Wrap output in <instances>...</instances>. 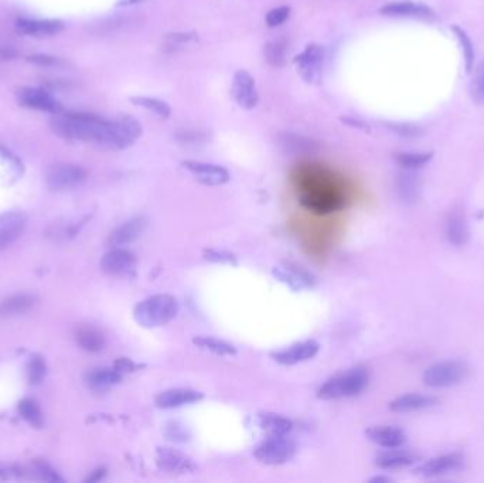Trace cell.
Instances as JSON below:
<instances>
[{"mask_svg":"<svg viewBox=\"0 0 484 483\" xmlns=\"http://www.w3.org/2000/svg\"><path fill=\"white\" fill-rule=\"evenodd\" d=\"M388 128L403 138H418L422 135V130L415 125L408 123H388Z\"/></svg>","mask_w":484,"mask_h":483,"instance_id":"40","label":"cell"},{"mask_svg":"<svg viewBox=\"0 0 484 483\" xmlns=\"http://www.w3.org/2000/svg\"><path fill=\"white\" fill-rule=\"evenodd\" d=\"M272 272L279 282L285 284L295 292L311 288L313 285L312 275L296 265L286 264L285 267H275Z\"/></svg>","mask_w":484,"mask_h":483,"instance_id":"17","label":"cell"},{"mask_svg":"<svg viewBox=\"0 0 484 483\" xmlns=\"http://www.w3.org/2000/svg\"><path fill=\"white\" fill-rule=\"evenodd\" d=\"M414 462H415V456L402 451L384 452L378 455L375 460V465L381 469H399V468L410 466Z\"/></svg>","mask_w":484,"mask_h":483,"instance_id":"26","label":"cell"},{"mask_svg":"<svg viewBox=\"0 0 484 483\" xmlns=\"http://www.w3.org/2000/svg\"><path fill=\"white\" fill-rule=\"evenodd\" d=\"M382 16L388 17H418V19H428L433 16L430 8L411 2V0H402V2H391L379 9Z\"/></svg>","mask_w":484,"mask_h":483,"instance_id":"18","label":"cell"},{"mask_svg":"<svg viewBox=\"0 0 484 483\" xmlns=\"http://www.w3.org/2000/svg\"><path fill=\"white\" fill-rule=\"evenodd\" d=\"M296 453V444L286 435H269L253 451V455L261 464L284 465L289 462Z\"/></svg>","mask_w":484,"mask_h":483,"instance_id":"4","label":"cell"},{"mask_svg":"<svg viewBox=\"0 0 484 483\" xmlns=\"http://www.w3.org/2000/svg\"><path fill=\"white\" fill-rule=\"evenodd\" d=\"M131 103L135 107L143 108L147 112H150L153 116L159 121H166L170 118L171 115V108L165 101L159 99V98H153V96H131Z\"/></svg>","mask_w":484,"mask_h":483,"instance_id":"24","label":"cell"},{"mask_svg":"<svg viewBox=\"0 0 484 483\" xmlns=\"http://www.w3.org/2000/svg\"><path fill=\"white\" fill-rule=\"evenodd\" d=\"M204 258L217 263V264H229V265H237V257L234 254L222 251V249H204Z\"/></svg>","mask_w":484,"mask_h":483,"instance_id":"38","label":"cell"},{"mask_svg":"<svg viewBox=\"0 0 484 483\" xmlns=\"http://www.w3.org/2000/svg\"><path fill=\"white\" fill-rule=\"evenodd\" d=\"M104 475H105V469H96V471L92 473V476H90V477L87 479V482H96V480H99Z\"/></svg>","mask_w":484,"mask_h":483,"instance_id":"47","label":"cell"},{"mask_svg":"<svg viewBox=\"0 0 484 483\" xmlns=\"http://www.w3.org/2000/svg\"><path fill=\"white\" fill-rule=\"evenodd\" d=\"M182 167L186 169L197 182L206 186H222L229 182V172L214 163H204L197 161H183Z\"/></svg>","mask_w":484,"mask_h":483,"instance_id":"10","label":"cell"},{"mask_svg":"<svg viewBox=\"0 0 484 483\" xmlns=\"http://www.w3.org/2000/svg\"><path fill=\"white\" fill-rule=\"evenodd\" d=\"M231 95L240 108L252 111L260 103V94L252 75L246 70H238L234 74Z\"/></svg>","mask_w":484,"mask_h":483,"instance_id":"9","label":"cell"},{"mask_svg":"<svg viewBox=\"0 0 484 483\" xmlns=\"http://www.w3.org/2000/svg\"><path fill=\"white\" fill-rule=\"evenodd\" d=\"M296 72L309 85H319L324 70V50L319 44H308L295 59Z\"/></svg>","mask_w":484,"mask_h":483,"instance_id":"5","label":"cell"},{"mask_svg":"<svg viewBox=\"0 0 484 483\" xmlns=\"http://www.w3.org/2000/svg\"><path fill=\"white\" fill-rule=\"evenodd\" d=\"M28 217L21 212L0 214V251L10 247L24 232Z\"/></svg>","mask_w":484,"mask_h":483,"instance_id":"13","label":"cell"},{"mask_svg":"<svg viewBox=\"0 0 484 483\" xmlns=\"http://www.w3.org/2000/svg\"><path fill=\"white\" fill-rule=\"evenodd\" d=\"M146 225H147V221L143 217H134L131 220H127L119 227H116L109 234L108 244L112 248L132 244L143 234V232L146 230Z\"/></svg>","mask_w":484,"mask_h":483,"instance_id":"15","label":"cell"},{"mask_svg":"<svg viewBox=\"0 0 484 483\" xmlns=\"http://www.w3.org/2000/svg\"><path fill=\"white\" fill-rule=\"evenodd\" d=\"M291 12H292V9L289 6H279V8L269 10L266 14V19H265L268 28H277V26H280V24H284L289 19Z\"/></svg>","mask_w":484,"mask_h":483,"instance_id":"39","label":"cell"},{"mask_svg":"<svg viewBox=\"0 0 484 483\" xmlns=\"http://www.w3.org/2000/svg\"><path fill=\"white\" fill-rule=\"evenodd\" d=\"M0 475H2V471H0Z\"/></svg>","mask_w":484,"mask_h":483,"instance_id":"50","label":"cell"},{"mask_svg":"<svg viewBox=\"0 0 484 483\" xmlns=\"http://www.w3.org/2000/svg\"><path fill=\"white\" fill-rule=\"evenodd\" d=\"M279 142L284 149L293 152V154H306V152H313L317 149V143L315 141L293 134H280Z\"/></svg>","mask_w":484,"mask_h":483,"instance_id":"30","label":"cell"},{"mask_svg":"<svg viewBox=\"0 0 484 483\" xmlns=\"http://www.w3.org/2000/svg\"><path fill=\"white\" fill-rule=\"evenodd\" d=\"M370 381L368 370L364 367H354L346 373H340L328 378L319 389L317 397L320 400H339L361 394Z\"/></svg>","mask_w":484,"mask_h":483,"instance_id":"3","label":"cell"},{"mask_svg":"<svg viewBox=\"0 0 484 483\" xmlns=\"http://www.w3.org/2000/svg\"><path fill=\"white\" fill-rule=\"evenodd\" d=\"M76 342L78 345L91 353L101 351L105 347V338L102 335L98 329L94 327H81L75 335Z\"/></svg>","mask_w":484,"mask_h":483,"instance_id":"29","label":"cell"},{"mask_svg":"<svg viewBox=\"0 0 484 483\" xmlns=\"http://www.w3.org/2000/svg\"><path fill=\"white\" fill-rule=\"evenodd\" d=\"M193 343L204 350L213 353L215 356H235L237 354V349L229 345L228 342H224L221 339L217 338H210V336H197L193 339Z\"/></svg>","mask_w":484,"mask_h":483,"instance_id":"28","label":"cell"},{"mask_svg":"<svg viewBox=\"0 0 484 483\" xmlns=\"http://www.w3.org/2000/svg\"><path fill=\"white\" fill-rule=\"evenodd\" d=\"M20 104L39 111H45L51 114L61 112V105L51 96L47 91L40 88H23L19 92Z\"/></svg>","mask_w":484,"mask_h":483,"instance_id":"16","label":"cell"},{"mask_svg":"<svg viewBox=\"0 0 484 483\" xmlns=\"http://www.w3.org/2000/svg\"><path fill=\"white\" fill-rule=\"evenodd\" d=\"M197 39L196 33H174V34H167L166 40L170 45H182L191 43Z\"/></svg>","mask_w":484,"mask_h":483,"instance_id":"44","label":"cell"},{"mask_svg":"<svg viewBox=\"0 0 484 483\" xmlns=\"http://www.w3.org/2000/svg\"><path fill=\"white\" fill-rule=\"evenodd\" d=\"M17 56V50L12 41L0 34V59L10 60Z\"/></svg>","mask_w":484,"mask_h":483,"instance_id":"43","label":"cell"},{"mask_svg":"<svg viewBox=\"0 0 484 483\" xmlns=\"http://www.w3.org/2000/svg\"><path fill=\"white\" fill-rule=\"evenodd\" d=\"M470 94L476 104L484 105V61H481L474 71L470 84Z\"/></svg>","mask_w":484,"mask_h":483,"instance_id":"35","label":"cell"},{"mask_svg":"<svg viewBox=\"0 0 484 483\" xmlns=\"http://www.w3.org/2000/svg\"><path fill=\"white\" fill-rule=\"evenodd\" d=\"M467 376V369L459 362H443L429 367L423 374L425 384L433 389L452 387Z\"/></svg>","mask_w":484,"mask_h":483,"instance_id":"6","label":"cell"},{"mask_svg":"<svg viewBox=\"0 0 484 483\" xmlns=\"http://www.w3.org/2000/svg\"><path fill=\"white\" fill-rule=\"evenodd\" d=\"M370 482H391V479L390 477H387V476H375V477H372V479H370Z\"/></svg>","mask_w":484,"mask_h":483,"instance_id":"49","label":"cell"},{"mask_svg":"<svg viewBox=\"0 0 484 483\" xmlns=\"http://www.w3.org/2000/svg\"><path fill=\"white\" fill-rule=\"evenodd\" d=\"M204 398V394L191 389H170L159 393L155 397V404L158 409L173 410L178 407L198 402Z\"/></svg>","mask_w":484,"mask_h":483,"instance_id":"14","label":"cell"},{"mask_svg":"<svg viewBox=\"0 0 484 483\" xmlns=\"http://www.w3.org/2000/svg\"><path fill=\"white\" fill-rule=\"evenodd\" d=\"M156 464L162 471L169 473H189L196 471V464L191 458L173 448H158Z\"/></svg>","mask_w":484,"mask_h":483,"instance_id":"12","label":"cell"},{"mask_svg":"<svg viewBox=\"0 0 484 483\" xmlns=\"http://www.w3.org/2000/svg\"><path fill=\"white\" fill-rule=\"evenodd\" d=\"M398 192L402 198L414 200L418 194V182L412 173H403L398 177Z\"/></svg>","mask_w":484,"mask_h":483,"instance_id":"34","label":"cell"},{"mask_svg":"<svg viewBox=\"0 0 484 483\" xmlns=\"http://www.w3.org/2000/svg\"><path fill=\"white\" fill-rule=\"evenodd\" d=\"M166 437L171 441H186V428L183 425H178L177 422H171L166 428Z\"/></svg>","mask_w":484,"mask_h":483,"instance_id":"42","label":"cell"},{"mask_svg":"<svg viewBox=\"0 0 484 483\" xmlns=\"http://www.w3.org/2000/svg\"><path fill=\"white\" fill-rule=\"evenodd\" d=\"M397 162L406 170L422 167L432 159V154H397Z\"/></svg>","mask_w":484,"mask_h":483,"instance_id":"36","label":"cell"},{"mask_svg":"<svg viewBox=\"0 0 484 483\" xmlns=\"http://www.w3.org/2000/svg\"><path fill=\"white\" fill-rule=\"evenodd\" d=\"M446 233L450 243L456 245H462L467 241L469 233H467V225L465 218L461 214H453L448 220L446 225Z\"/></svg>","mask_w":484,"mask_h":483,"instance_id":"32","label":"cell"},{"mask_svg":"<svg viewBox=\"0 0 484 483\" xmlns=\"http://www.w3.org/2000/svg\"><path fill=\"white\" fill-rule=\"evenodd\" d=\"M114 369H116L119 373H132V371H136L138 369H140L139 364H136L135 362H132L131 359H126V358H120L115 362L114 364Z\"/></svg>","mask_w":484,"mask_h":483,"instance_id":"45","label":"cell"},{"mask_svg":"<svg viewBox=\"0 0 484 483\" xmlns=\"http://www.w3.org/2000/svg\"><path fill=\"white\" fill-rule=\"evenodd\" d=\"M436 402V398L423 394H405L391 401L390 409L395 413H410L428 409Z\"/></svg>","mask_w":484,"mask_h":483,"instance_id":"23","label":"cell"},{"mask_svg":"<svg viewBox=\"0 0 484 483\" xmlns=\"http://www.w3.org/2000/svg\"><path fill=\"white\" fill-rule=\"evenodd\" d=\"M19 413L25 421L30 422L32 425H34V427L43 425V414H41L39 404L34 400L25 398V400L20 401Z\"/></svg>","mask_w":484,"mask_h":483,"instance_id":"33","label":"cell"},{"mask_svg":"<svg viewBox=\"0 0 484 483\" xmlns=\"http://www.w3.org/2000/svg\"><path fill=\"white\" fill-rule=\"evenodd\" d=\"M30 63H34L37 65H43V67H50V65H56L59 63V60L56 57H50V56H44V54H39V56H32L28 59Z\"/></svg>","mask_w":484,"mask_h":483,"instance_id":"46","label":"cell"},{"mask_svg":"<svg viewBox=\"0 0 484 483\" xmlns=\"http://www.w3.org/2000/svg\"><path fill=\"white\" fill-rule=\"evenodd\" d=\"M122 380V373L116 369H99L88 376V383L94 390L104 391L118 384Z\"/></svg>","mask_w":484,"mask_h":483,"instance_id":"27","label":"cell"},{"mask_svg":"<svg viewBox=\"0 0 484 483\" xmlns=\"http://www.w3.org/2000/svg\"><path fill=\"white\" fill-rule=\"evenodd\" d=\"M453 32L456 33L459 41H461V45H462V50H463V56H465V60H466V70H467V72H472L473 63H474V47L472 44V40L469 39L466 32L462 30L461 28L454 26Z\"/></svg>","mask_w":484,"mask_h":483,"instance_id":"37","label":"cell"},{"mask_svg":"<svg viewBox=\"0 0 484 483\" xmlns=\"http://www.w3.org/2000/svg\"><path fill=\"white\" fill-rule=\"evenodd\" d=\"M50 126L54 134L64 139L91 143L105 150H119L114 119H104L92 114L57 112L53 114Z\"/></svg>","mask_w":484,"mask_h":483,"instance_id":"1","label":"cell"},{"mask_svg":"<svg viewBox=\"0 0 484 483\" xmlns=\"http://www.w3.org/2000/svg\"><path fill=\"white\" fill-rule=\"evenodd\" d=\"M319 350H320V345L316 340H304V342L293 343L286 349L275 351L272 354V358L279 364L295 366L313 359L319 353Z\"/></svg>","mask_w":484,"mask_h":483,"instance_id":"11","label":"cell"},{"mask_svg":"<svg viewBox=\"0 0 484 483\" xmlns=\"http://www.w3.org/2000/svg\"><path fill=\"white\" fill-rule=\"evenodd\" d=\"M34 307V298L32 295L17 294L0 302V319H9L24 315Z\"/></svg>","mask_w":484,"mask_h":483,"instance_id":"22","label":"cell"},{"mask_svg":"<svg viewBox=\"0 0 484 483\" xmlns=\"http://www.w3.org/2000/svg\"><path fill=\"white\" fill-rule=\"evenodd\" d=\"M463 466V458L459 453H449V455H442L438 458H433V460L428 461L419 468V473L423 476H439V475H446L454 471H459Z\"/></svg>","mask_w":484,"mask_h":483,"instance_id":"19","label":"cell"},{"mask_svg":"<svg viewBox=\"0 0 484 483\" xmlns=\"http://www.w3.org/2000/svg\"><path fill=\"white\" fill-rule=\"evenodd\" d=\"M178 300L170 294H158L139 302L134 318L142 327H160L171 322L178 314Z\"/></svg>","mask_w":484,"mask_h":483,"instance_id":"2","label":"cell"},{"mask_svg":"<svg viewBox=\"0 0 484 483\" xmlns=\"http://www.w3.org/2000/svg\"><path fill=\"white\" fill-rule=\"evenodd\" d=\"M140 2H145V0H120L118 5L119 6H132V5H136Z\"/></svg>","mask_w":484,"mask_h":483,"instance_id":"48","label":"cell"},{"mask_svg":"<svg viewBox=\"0 0 484 483\" xmlns=\"http://www.w3.org/2000/svg\"><path fill=\"white\" fill-rule=\"evenodd\" d=\"M17 29L20 33L44 37L53 36L60 33L64 29V24L60 20H30V19H20L17 21Z\"/></svg>","mask_w":484,"mask_h":483,"instance_id":"20","label":"cell"},{"mask_svg":"<svg viewBox=\"0 0 484 483\" xmlns=\"http://www.w3.org/2000/svg\"><path fill=\"white\" fill-rule=\"evenodd\" d=\"M260 425L269 435H288L293 428L289 418L273 413L260 414Z\"/></svg>","mask_w":484,"mask_h":483,"instance_id":"25","label":"cell"},{"mask_svg":"<svg viewBox=\"0 0 484 483\" xmlns=\"http://www.w3.org/2000/svg\"><path fill=\"white\" fill-rule=\"evenodd\" d=\"M45 376V364L43 363L41 359H34L32 360L30 366H29V380L30 383L37 384L43 380V377Z\"/></svg>","mask_w":484,"mask_h":483,"instance_id":"41","label":"cell"},{"mask_svg":"<svg viewBox=\"0 0 484 483\" xmlns=\"http://www.w3.org/2000/svg\"><path fill=\"white\" fill-rule=\"evenodd\" d=\"M265 59L272 67H284L288 59V44L284 39H276L265 45Z\"/></svg>","mask_w":484,"mask_h":483,"instance_id":"31","label":"cell"},{"mask_svg":"<svg viewBox=\"0 0 484 483\" xmlns=\"http://www.w3.org/2000/svg\"><path fill=\"white\" fill-rule=\"evenodd\" d=\"M87 177L83 167L71 163L53 165L45 174L47 186L53 190H67L80 186Z\"/></svg>","mask_w":484,"mask_h":483,"instance_id":"7","label":"cell"},{"mask_svg":"<svg viewBox=\"0 0 484 483\" xmlns=\"http://www.w3.org/2000/svg\"><path fill=\"white\" fill-rule=\"evenodd\" d=\"M138 258L129 249L115 247L101 260V268L114 276H132L136 272Z\"/></svg>","mask_w":484,"mask_h":483,"instance_id":"8","label":"cell"},{"mask_svg":"<svg viewBox=\"0 0 484 483\" xmlns=\"http://www.w3.org/2000/svg\"><path fill=\"white\" fill-rule=\"evenodd\" d=\"M370 441L388 449H397L405 442V434L395 427H374L367 431Z\"/></svg>","mask_w":484,"mask_h":483,"instance_id":"21","label":"cell"}]
</instances>
